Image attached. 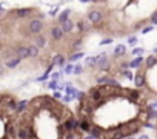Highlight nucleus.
<instances>
[{
    "mask_svg": "<svg viewBox=\"0 0 157 139\" xmlns=\"http://www.w3.org/2000/svg\"><path fill=\"white\" fill-rule=\"evenodd\" d=\"M28 48H29V57H37V56H39L40 48L37 47V45L31 43V45H28Z\"/></svg>",
    "mask_w": 157,
    "mask_h": 139,
    "instance_id": "9d476101",
    "label": "nucleus"
},
{
    "mask_svg": "<svg viewBox=\"0 0 157 139\" xmlns=\"http://www.w3.org/2000/svg\"><path fill=\"white\" fill-rule=\"evenodd\" d=\"M74 73H82V67H76V68H74Z\"/></svg>",
    "mask_w": 157,
    "mask_h": 139,
    "instance_id": "a211bd4d",
    "label": "nucleus"
},
{
    "mask_svg": "<svg viewBox=\"0 0 157 139\" xmlns=\"http://www.w3.org/2000/svg\"><path fill=\"white\" fill-rule=\"evenodd\" d=\"M109 42H113L111 39H105V40H102V45H106V43H109Z\"/></svg>",
    "mask_w": 157,
    "mask_h": 139,
    "instance_id": "6ab92c4d",
    "label": "nucleus"
},
{
    "mask_svg": "<svg viewBox=\"0 0 157 139\" xmlns=\"http://www.w3.org/2000/svg\"><path fill=\"white\" fill-rule=\"evenodd\" d=\"M17 139H85L77 114L48 94L32 97L17 116Z\"/></svg>",
    "mask_w": 157,
    "mask_h": 139,
    "instance_id": "f03ea898",
    "label": "nucleus"
},
{
    "mask_svg": "<svg viewBox=\"0 0 157 139\" xmlns=\"http://www.w3.org/2000/svg\"><path fill=\"white\" fill-rule=\"evenodd\" d=\"M70 13H71V11L66 9V11H63V13L60 14V16H59V22H60V23H63V22L68 20V16H70Z\"/></svg>",
    "mask_w": 157,
    "mask_h": 139,
    "instance_id": "ddd939ff",
    "label": "nucleus"
},
{
    "mask_svg": "<svg viewBox=\"0 0 157 139\" xmlns=\"http://www.w3.org/2000/svg\"><path fill=\"white\" fill-rule=\"evenodd\" d=\"M22 59H19L17 56H14V57H9V59H6L5 61V65L8 67V68H16V67L20 63Z\"/></svg>",
    "mask_w": 157,
    "mask_h": 139,
    "instance_id": "0eeeda50",
    "label": "nucleus"
},
{
    "mask_svg": "<svg viewBox=\"0 0 157 139\" xmlns=\"http://www.w3.org/2000/svg\"><path fill=\"white\" fill-rule=\"evenodd\" d=\"M125 51H126L125 45H119L116 50H114V56H116V57H119V56H123V54H125Z\"/></svg>",
    "mask_w": 157,
    "mask_h": 139,
    "instance_id": "9b49d317",
    "label": "nucleus"
},
{
    "mask_svg": "<svg viewBox=\"0 0 157 139\" xmlns=\"http://www.w3.org/2000/svg\"><path fill=\"white\" fill-rule=\"evenodd\" d=\"M131 45H134V43H137V37H129V40H128Z\"/></svg>",
    "mask_w": 157,
    "mask_h": 139,
    "instance_id": "f3484780",
    "label": "nucleus"
},
{
    "mask_svg": "<svg viewBox=\"0 0 157 139\" xmlns=\"http://www.w3.org/2000/svg\"><path fill=\"white\" fill-rule=\"evenodd\" d=\"M151 29H152V26H146V28L143 29V33H148V31H151Z\"/></svg>",
    "mask_w": 157,
    "mask_h": 139,
    "instance_id": "aec40b11",
    "label": "nucleus"
},
{
    "mask_svg": "<svg viewBox=\"0 0 157 139\" xmlns=\"http://www.w3.org/2000/svg\"><path fill=\"white\" fill-rule=\"evenodd\" d=\"M82 56H83L82 53H76V54H71V56H70V61L74 62V61H77V59H80Z\"/></svg>",
    "mask_w": 157,
    "mask_h": 139,
    "instance_id": "2eb2a0df",
    "label": "nucleus"
},
{
    "mask_svg": "<svg viewBox=\"0 0 157 139\" xmlns=\"http://www.w3.org/2000/svg\"><path fill=\"white\" fill-rule=\"evenodd\" d=\"M52 63H54V65H60V67H62L63 63H65V57H63L62 54H57L56 57L52 59Z\"/></svg>",
    "mask_w": 157,
    "mask_h": 139,
    "instance_id": "f8f14e48",
    "label": "nucleus"
},
{
    "mask_svg": "<svg viewBox=\"0 0 157 139\" xmlns=\"http://www.w3.org/2000/svg\"><path fill=\"white\" fill-rule=\"evenodd\" d=\"M142 53H143V50H142V48H134V50H132V54L134 56H139V54H142Z\"/></svg>",
    "mask_w": 157,
    "mask_h": 139,
    "instance_id": "dca6fc26",
    "label": "nucleus"
},
{
    "mask_svg": "<svg viewBox=\"0 0 157 139\" xmlns=\"http://www.w3.org/2000/svg\"><path fill=\"white\" fill-rule=\"evenodd\" d=\"M63 34H65V31H63L62 26H52L51 28V37L54 40H62Z\"/></svg>",
    "mask_w": 157,
    "mask_h": 139,
    "instance_id": "423d86ee",
    "label": "nucleus"
},
{
    "mask_svg": "<svg viewBox=\"0 0 157 139\" xmlns=\"http://www.w3.org/2000/svg\"><path fill=\"white\" fill-rule=\"evenodd\" d=\"M145 63V68L136 74V87L145 88L151 97H157V56H149Z\"/></svg>",
    "mask_w": 157,
    "mask_h": 139,
    "instance_id": "20e7f679",
    "label": "nucleus"
},
{
    "mask_svg": "<svg viewBox=\"0 0 157 139\" xmlns=\"http://www.w3.org/2000/svg\"><path fill=\"white\" fill-rule=\"evenodd\" d=\"M71 71H72V67L68 65V67H66V73H71Z\"/></svg>",
    "mask_w": 157,
    "mask_h": 139,
    "instance_id": "412c9836",
    "label": "nucleus"
},
{
    "mask_svg": "<svg viewBox=\"0 0 157 139\" xmlns=\"http://www.w3.org/2000/svg\"><path fill=\"white\" fill-rule=\"evenodd\" d=\"M143 62V59H140V57H137V59H134V61L129 63V67H132V68H137V67H140V63Z\"/></svg>",
    "mask_w": 157,
    "mask_h": 139,
    "instance_id": "4468645a",
    "label": "nucleus"
},
{
    "mask_svg": "<svg viewBox=\"0 0 157 139\" xmlns=\"http://www.w3.org/2000/svg\"><path fill=\"white\" fill-rule=\"evenodd\" d=\"M88 20H89L91 23H94V25H100L103 22V14L99 9H93V11L88 13Z\"/></svg>",
    "mask_w": 157,
    "mask_h": 139,
    "instance_id": "39448f33",
    "label": "nucleus"
},
{
    "mask_svg": "<svg viewBox=\"0 0 157 139\" xmlns=\"http://www.w3.org/2000/svg\"><path fill=\"white\" fill-rule=\"evenodd\" d=\"M19 102L13 96L3 93L0 97V118H2V139H16L17 138V116Z\"/></svg>",
    "mask_w": 157,
    "mask_h": 139,
    "instance_id": "7ed1b4c3",
    "label": "nucleus"
},
{
    "mask_svg": "<svg viewBox=\"0 0 157 139\" xmlns=\"http://www.w3.org/2000/svg\"><path fill=\"white\" fill-rule=\"evenodd\" d=\"M62 28H63V31H65V33H71L72 29H74V22L68 19L66 22H63V23H62Z\"/></svg>",
    "mask_w": 157,
    "mask_h": 139,
    "instance_id": "1a4fd4ad",
    "label": "nucleus"
},
{
    "mask_svg": "<svg viewBox=\"0 0 157 139\" xmlns=\"http://www.w3.org/2000/svg\"><path fill=\"white\" fill-rule=\"evenodd\" d=\"M34 45H37L39 48H43L45 45H46V39H45L42 34H39V36H36L34 37Z\"/></svg>",
    "mask_w": 157,
    "mask_h": 139,
    "instance_id": "6e6552de",
    "label": "nucleus"
},
{
    "mask_svg": "<svg viewBox=\"0 0 157 139\" xmlns=\"http://www.w3.org/2000/svg\"><path fill=\"white\" fill-rule=\"evenodd\" d=\"M142 139H146V138H142Z\"/></svg>",
    "mask_w": 157,
    "mask_h": 139,
    "instance_id": "4be33fe9",
    "label": "nucleus"
},
{
    "mask_svg": "<svg viewBox=\"0 0 157 139\" xmlns=\"http://www.w3.org/2000/svg\"><path fill=\"white\" fill-rule=\"evenodd\" d=\"M77 118L83 130L99 139H126L149 121L148 96L140 88L103 84L80 96Z\"/></svg>",
    "mask_w": 157,
    "mask_h": 139,
    "instance_id": "f257e3e1",
    "label": "nucleus"
}]
</instances>
